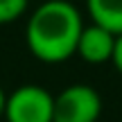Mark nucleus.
I'll use <instances>...</instances> for the list:
<instances>
[{
    "mask_svg": "<svg viewBox=\"0 0 122 122\" xmlns=\"http://www.w3.org/2000/svg\"><path fill=\"white\" fill-rule=\"evenodd\" d=\"M102 97L88 84H70L54 95L52 122H97Z\"/></svg>",
    "mask_w": 122,
    "mask_h": 122,
    "instance_id": "3",
    "label": "nucleus"
},
{
    "mask_svg": "<svg viewBox=\"0 0 122 122\" xmlns=\"http://www.w3.org/2000/svg\"><path fill=\"white\" fill-rule=\"evenodd\" d=\"M27 11V0H0V25L18 20Z\"/></svg>",
    "mask_w": 122,
    "mask_h": 122,
    "instance_id": "6",
    "label": "nucleus"
},
{
    "mask_svg": "<svg viewBox=\"0 0 122 122\" xmlns=\"http://www.w3.org/2000/svg\"><path fill=\"white\" fill-rule=\"evenodd\" d=\"M54 95L43 86L25 84L7 95L2 118L7 122H52Z\"/></svg>",
    "mask_w": 122,
    "mask_h": 122,
    "instance_id": "2",
    "label": "nucleus"
},
{
    "mask_svg": "<svg viewBox=\"0 0 122 122\" xmlns=\"http://www.w3.org/2000/svg\"><path fill=\"white\" fill-rule=\"evenodd\" d=\"M113 48H115V34L91 23V25H84L75 54H79L86 63L102 66V63H111Z\"/></svg>",
    "mask_w": 122,
    "mask_h": 122,
    "instance_id": "4",
    "label": "nucleus"
},
{
    "mask_svg": "<svg viewBox=\"0 0 122 122\" xmlns=\"http://www.w3.org/2000/svg\"><path fill=\"white\" fill-rule=\"evenodd\" d=\"M81 30V14L70 0H48L30 14L25 43L39 61L63 63L75 57Z\"/></svg>",
    "mask_w": 122,
    "mask_h": 122,
    "instance_id": "1",
    "label": "nucleus"
},
{
    "mask_svg": "<svg viewBox=\"0 0 122 122\" xmlns=\"http://www.w3.org/2000/svg\"><path fill=\"white\" fill-rule=\"evenodd\" d=\"M111 63H113V66H115V70L122 75V34H120V36H115V48H113Z\"/></svg>",
    "mask_w": 122,
    "mask_h": 122,
    "instance_id": "7",
    "label": "nucleus"
},
{
    "mask_svg": "<svg viewBox=\"0 0 122 122\" xmlns=\"http://www.w3.org/2000/svg\"><path fill=\"white\" fill-rule=\"evenodd\" d=\"M91 23L111 34H122V0H86Z\"/></svg>",
    "mask_w": 122,
    "mask_h": 122,
    "instance_id": "5",
    "label": "nucleus"
},
{
    "mask_svg": "<svg viewBox=\"0 0 122 122\" xmlns=\"http://www.w3.org/2000/svg\"><path fill=\"white\" fill-rule=\"evenodd\" d=\"M5 106H7V93H5V88L0 86V118L5 115Z\"/></svg>",
    "mask_w": 122,
    "mask_h": 122,
    "instance_id": "8",
    "label": "nucleus"
}]
</instances>
